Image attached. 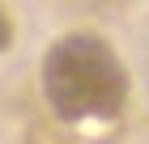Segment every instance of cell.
Wrapping results in <instances>:
<instances>
[{
	"instance_id": "obj_1",
	"label": "cell",
	"mask_w": 149,
	"mask_h": 144,
	"mask_svg": "<svg viewBox=\"0 0 149 144\" xmlns=\"http://www.w3.org/2000/svg\"><path fill=\"white\" fill-rule=\"evenodd\" d=\"M43 93L68 123L115 119L128 102V72L98 34H68L43 59Z\"/></svg>"
},
{
	"instance_id": "obj_2",
	"label": "cell",
	"mask_w": 149,
	"mask_h": 144,
	"mask_svg": "<svg viewBox=\"0 0 149 144\" xmlns=\"http://www.w3.org/2000/svg\"><path fill=\"white\" fill-rule=\"evenodd\" d=\"M9 43H13V21H9V13L0 9V51H9Z\"/></svg>"
}]
</instances>
